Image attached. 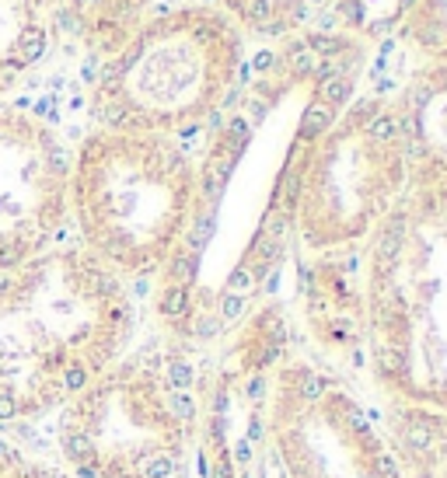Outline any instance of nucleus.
Returning a JSON list of instances; mask_svg holds the SVG:
<instances>
[{
    "label": "nucleus",
    "mask_w": 447,
    "mask_h": 478,
    "mask_svg": "<svg viewBox=\"0 0 447 478\" xmlns=\"http://www.w3.org/2000/svg\"><path fill=\"white\" fill-rule=\"evenodd\" d=\"M70 161L56 136L0 112V273L42 255L67 214Z\"/></svg>",
    "instance_id": "nucleus-7"
},
{
    "label": "nucleus",
    "mask_w": 447,
    "mask_h": 478,
    "mask_svg": "<svg viewBox=\"0 0 447 478\" xmlns=\"http://www.w3.org/2000/svg\"><path fill=\"white\" fill-rule=\"evenodd\" d=\"M272 67V52H259L255 56V70H269Z\"/></svg>",
    "instance_id": "nucleus-18"
},
{
    "label": "nucleus",
    "mask_w": 447,
    "mask_h": 478,
    "mask_svg": "<svg viewBox=\"0 0 447 478\" xmlns=\"http://www.w3.org/2000/svg\"><path fill=\"white\" fill-rule=\"evenodd\" d=\"M311 18V11H308V4H304V0H297V4L290 8V21H297V25H304Z\"/></svg>",
    "instance_id": "nucleus-16"
},
{
    "label": "nucleus",
    "mask_w": 447,
    "mask_h": 478,
    "mask_svg": "<svg viewBox=\"0 0 447 478\" xmlns=\"http://www.w3.org/2000/svg\"><path fill=\"white\" fill-rule=\"evenodd\" d=\"M196 433L186 363L157 346L123 353L56 412L70 478H186Z\"/></svg>",
    "instance_id": "nucleus-4"
},
{
    "label": "nucleus",
    "mask_w": 447,
    "mask_h": 478,
    "mask_svg": "<svg viewBox=\"0 0 447 478\" xmlns=\"http://www.w3.org/2000/svg\"><path fill=\"white\" fill-rule=\"evenodd\" d=\"M346 45H350L346 39H332V35H325V32L311 35V42H308L311 52H325V56H332V52H339V49H346Z\"/></svg>",
    "instance_id": "nucleus-13"
},
{
    "label": "nucleus",
    "mask_w": 447,
    "mask_h": 478,
    "mask_svg": "<svg viewBox=\"0 0 447 478\" xmlns=\"http://www.w3.org/2000/svg\"><path fill=\"white\" fill-rule=\"evenodd\" d=\"M130 332V293L88 251L0 273V430L60 412L126 353Z\"/></svg>",
    "instance_id": "nucleus-1"
},
{
    "label": "nucleus",
    "mask_w": 447,
    "mask_h": 478,
    "mask_svg": "<svg viewBox=\"0 0 447 478\" xmlns=\"http://www.w3.org/2000/svg\"><path fill=\"white\" fill-rule=\"evenodd\" d=\"M416 35H419V42H423L426 49H433V52L447 49V32H444L440 25H423V28H416Z\"/></svg>",
    "instance_id": "nucleus-12"
},
{
    "label": "nucleus",
    "mask_w": 447,
    "mask_h": 478,
    "mask_svg": "<svg viewBox=\"0 0 447 478\" xmlns=\"http://www.w3.org/2000/svg\"><path fill=\"white\" fill-rule=\"evenodd\" d=\"M231 4H238V0H231Z\"/></svg>",
    "instance_id": "nucleus-20"
},
{
    "label": "nucleus",
    "mask_w": 447,
    "mask_h": 478,
    "mask_svg": "<svg viewBox=\"0 0 447 478\" xmlns=\"http://www.w3.org/2000/svg\"><path fill=\"white\" fill-rule=\"evenodd\" d=\"M364 360L374 388L447 412V265L433 189L391 209L374 234Z\"/></svg>",
    "instance_id": "nucleus-3"
},
{
    "label": "nucleus",
    "mask_w": 447,
    "mask_h": 478,
    "mask_svg": "<svg viewBox=\"0 0 447 478\" xmlns=\"http://www.w3.org/2000/svg\"><path fill=\"white\" fill-rule=\"evenodd\" d=\"M332 126V109L328 105H308V112L301 119V136L304 140H321V133Z\"/></svg>",
    "instance_id": "nucleus-9"
},
{
    "label": "nucleus",
    "mask_w": 447,
    "mask_h": 478,
    "mask_svg": "<svg viewBox=\"0 0 447 478\" xmlns=\"http://www.w3.org/2000/svg\"><path fill=\"white\" fill-rule=\"evenodd\" d=\"M245 18H248V25L262 28L272 18V0H252V4L245 8Z\"/></svg>",
    "instance_id": "nucleus-14"
},
{
    "label": "nucleus",
    "mask_w": 447,
    "mask_h": 478,
    "mask_svg": "<svg viewBox=\"0 0 447 478\" xmlns=\"http://www.w3.org/2000/svg\"><path fill=\"white\" fill-rule=\"evenodd\" d=\"M350 81L346 77H332V81H325L321 84V98L328 101V105H346L350 101Z\"/></svg>",
    "instance_id": "nucleus-11"
},
{
    "label": "nucleus",
    "mask_w": 447,
    "mask_h": 478,
    "mask_svg": "<svg viewBox=\"0 0 447 478\" xmlns=\"http://www.w3.org/2000/svg\"><path fill=\"white\" fill-rule=\"evenodd\" d=\"M262 32H266V35H284V32H287V21H284V18H279V21H266Z\"/></svg>",
    "instance_id": "nucleus-17"
},
{
    "label": "nucleus",
    "mask_w": 447,
    "mask_h": 478,
    "mask_svg": "<svg viewBox=\"0 0 447 478\" xmlns=\"http://www.w3.org/2000/svg\"><path fill=\"white\" fill-rule=\"evenodd\" d=\"M192 202L186 154L143 133L88 136L74 165V206L105 269L137 276L164 265Z\"/></svg>",
    "instance_id": "nucleus-5"
},
{
    "label": "nucleus",
    "mask_w": 447,
    "mask_h": 478,
    "mask_svg": "<svg viewBox=\"0 0 447 478\" xmlns=\"http://www.w3.org/2000/svg\"><path fill=\"white\" fill-rule=\"evenodd\" d=\"M0 478H70L63 468H52L39 457H28L18 450L4 433H0Z\"/></svg>",
    "instance_id": "nucleus-8"
},
{
    "label": "nucleus",
    "mask_w": 447,
    "mask_h": 478,
    "mask_svg": "<svg viewBox=\"0 0 447 478\" xmlns=\"http://www.w3.org/2000/svg\"><path fill=\"white\" fill-rule=\"evenodd\" d=\"M339 14H346V21H353V25H364V4H360V0H346V4L339 8Z\"/></svg>",
    "instance_id": "nucleus-15"
},
{
    "label": "nucleus",
    "mask_w": 447,
    "mask_h": 478,
    "mask_svg": "<svg viewBox=\"0 0 447 478\" xmlns=\"http://www.w3.org/2000/svg\"><path fill=\"white\" fill-rule=\"evenodd\" d=\"M287 60H290V67H294L297 74H311V70H315V52L308 49V42H294V45L287 49Z\"/></svg>",
    "instance_id": "nucleus-10"
},
{
    "label": "nucleus",
    "mask_w": 447,
    "mask_h": 478,
    "mask_svg": "<svg viewBox=\"0 0 447 478\" xmlns=\"http://www.w3.org/2000/svg\"><path fill=\"white\" fill-rule=\"evenodd\" d=\"M262 430L279 478H447V412L304 356L272 370Z\"/></svg>",
    "instance_id": "nucleus-2"
},
{
    "label": "nucleus",
    "mask_w": 447,
    "mask_h": 478,
    "mask_svg": "<svg viewBox=\"0 0 447 478\" xmlns=\"http://www.w3.org/2000/svg\"><path fill=\"white\" fill-rule=\"evenodd\" d=\"M377 109V101H357L339 126L321 133L328 140L315 157V168L301 175V231L311 248L357 238L370 220L391 214V192L409 165L402 136H370L367 123Z\"/></svg>",
    "instance_id": "nucleus-6"
},
{
    "label": "nucleus",
    "mask_w": 447,
    "mask_h": 478,
    "mask_svg": "<svg viewBox=\"0 0 447 478\" xmlns=\"http://www.w3.org/2000/svg\"><path fill=\"white\" fill-rule=\"evenodd\" d=\"M304 4H318V0H304Z\"/></svg>",
    "instance_id": "nucleus-19"
}]
</instances>
